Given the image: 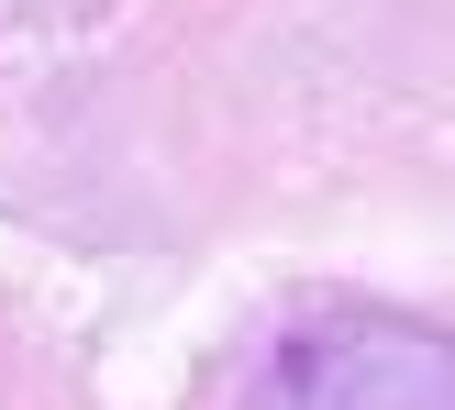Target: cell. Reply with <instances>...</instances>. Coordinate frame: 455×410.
I'll return each instance as SVG.
<instances>
[{
    "label": "cell",
    "mask_w": 455,
    "mask_h": 410,
    "mask_svg": "<svg viewBox=\"0 0 455 410\" xmlns=\"http://www.w3.org/2000/svg\"><path fill=\"white\" fill-rule=\"evenodd\" d=\"M278 410H455V344L422 322H333L289 344Z\"/></svg>",
    "instance_id": "cell-1"
}]
</instances>
